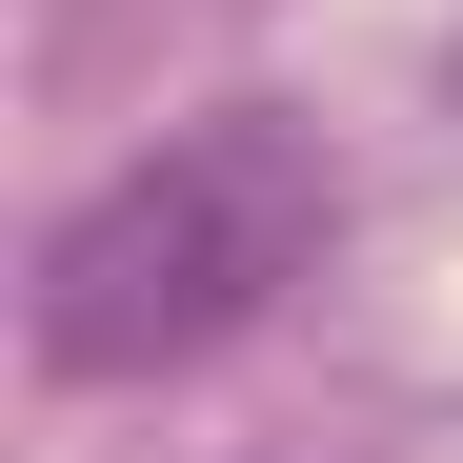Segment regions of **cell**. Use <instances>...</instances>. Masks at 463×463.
<instances>
[{
  "label": "cell",
  "instance_id": "obj_1",
  "mask_svg": "<svg viewBox=\"0 0 463 463\" xmlns=\"http://www.w3.org/2000/svg\"><path fill=\"white\" fill-rule=\"evenodd\" d=\"M302 262H323V141L262 121V101H222V121H182V141H141L101 202H61L21 343H41L61 383H182V363L242 343Z\"/></svg>",
  "mask_w": 463,
  "mask_h": 463
}]
</instances>
